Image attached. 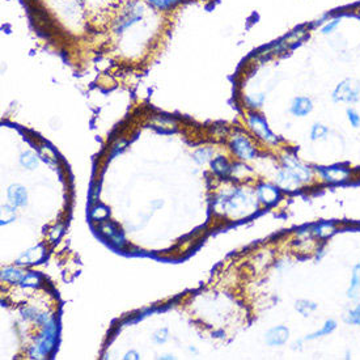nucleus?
I'll return each instance as SVG.
<instances>
[{"label":"nucleus","instance_id":"obj_17","mask_svg":"<svg viewBox=\"0 0 360 360\" xmlns=\"http://www.w3.org/2000/svg\"><path fill=\"white\" fill-rule=\"evenodd\" d=\"M211 167H212V170H214V173L216 176L223 177V178L231 176L232 165L229 164V161L227 160L224 156H217V157H215L214 160H212V163H211Z\"/></svg>","mask_w":360,"mask_h":360},{"label":"nucleus","instance_id":"obj_30","mask_svg":"<svg viewBox=\"0 0 360 360\" xmlns=\"http://www.w3.org/2000/svg\"><path fill=\"white\" fill-rule=\"evenodd\" d=\"M316 236H318L319 238L328 237L329 234L333 233V227L330 224H321L319 227H317V229L314 231Z\"/></svg>","mask_w":360,"mask_h":360},{"label":"nucleus","instance_id":"obj_4","mask_svg":"<svg viewBox=\"0 0 360 360\" xmlns=\"http://www.w3.org/2000/svg\"><path fill=\"white\" fill-rule=\"evenodd\" d=\"M56 339V328L54 319H50L45 324V329L42 334L37 338L35 345L30 350V356L32 357H41L45 355H49L54 349Z\"/></svg>","mask_w":360,"mask_h":360},{"label":"nucleus","instance_id":"obj_22","mask_svg":"<svg viewBox=\"0 0 360 360\" xmlns=\"http://www.w3.org/2000/svg\"><path fill=\"white\" fill-rule=\"evenodd\" d=\"M148 3L152 7H155L156 9L163 12L172 11L173 8H176L182 0H147Z\"/></svg>","mask_w":360,"mask_h":360},{"label":"nucleus","instance_id":"obj_6","mask_svg":"<svg viewBox=\"0 0 360 360\" xmlns=\"http://www.w3.org/2000/svg\"><path fill=\"white\" fill-rule=\"evenodd\" d=\"M229 147L232 152L237 158L244 161H249L257 156V148L254 147L253 142L248 135L243 132H236L229 139Z\"/></svg>","mask_w":360,"mask_h":360},{"label":"nucleus","instance_id":"obj_24","mask_svg":"<svg viewBox=\"0 0 360 360\" xmlns=\"http://www.w3.org/2000/svg\"><path fill=\"white\" fill-rule=\"evenodd\" d=\"M345 322L346 324H349V325L360 326V303L355 305L354 308H351V309L346 313Z\"/></svg>","mask_w":360,"mask_h":360},{"label":"nucleus","instance_id":"obj_31","mask_svg":"<svg viewBox=\"0 0 360 360\" xmlns=\"http://www.w3.org/2000/svg\"><path fill=\"white\" fill-rule=\"evenodd\" d=\"M21 314H23L24 318L27 319H37L38 317V312L34 308H27V309L21 310Z\"/></svg>","mask_w":360,"mask_h":360},{"label":"nucleus","instance_id":"obj_1","mask_svg":"<svg viewBox=\"0 0 360 360\" xmlns=\"http://www.w3.org/2000/svg\"><path fill=\"white\" fill-rule=\"evenodd\" d=\"M282 167L283 169L276 176V184L284 190H295L313 178V170L303 164L295 156H283Z\"/></svg>","mask_w":360,"mask_h":360},{"label":"nucleus","instance_id":"obj_2","mask_svg":"<svg viewBox=\"0 0 360 360\" xmlns=\"http://www.w3.org/2000/svg\"><path fill=\"white\" fill-rule=\"evenodd\" d=\"M215 208L222 214L232 216H248L257 211V201L249 198L241 189H233L229 193H223L215 202Z\"/></svg>","mask_w":360,"mask_h":360},{"label":"nucleus","instance_id":"obj_13","mask_svg":"<svg viewBox=\"0 0 360 360\" xmlns=\"http://www.w3.org/2000/svg\"><path fill=\"white\" fill-rule=\"evenodd\" d=\"M347 297L352 302H360V264L352 267L350 287L347 288Z\"/></svg>","mask_w":360,"mask_h":360},{"label":"nucleus","instance_id":"obj_26","mask_svg":"<svg viewBox=\"0 0 360 360\" xmlns=\"http://www.w3.org/2000/svg\"><path fill=\"white\" fill-rule=\"evenodd\" d=\"M212 155H214V151L211 150V148H201V150H198L194 153V158H195L196 163L205 164L206 161H208L212 157Z\"/></svg>","mask_w":360,"mask_h":360},{"label":"nucleus","instance_id":"obj_18","mask_svg":"<svg viewBox=\"0 0 360 360\" xmlns=\"http://www.w3.org/2000/svg\"><path fill=\"white\" fill-rule=\"evenodd\" d=\"M329 134H330V130H329V127L326 126V125H324V123L317 122V123H314L313 126L310 127L309 138L312 142L325 141V139L329 136Z\"/></svg>","mask_w":360,"mask_h":360},{"label":"nucleus","instance_id":"obj_29","mask_svg":"<svg viewBox=\"0 0 360 360\" xmlns=\"http://www.w3.org/2000/svg\"><path fill=\"white\" fill-rule=\"evenodd\" d=\"M39 282V276L35 274V272H29V274H25L23 278V281H21V283H23V286H30V287H34V286H37Z\"/></svg>","mask_w":360,"mask_h":360},{"label":"nucleus","instance_id":"obj_19","mask_svg":"<svg viewBox=\"0 0 360 360\" xmlns=\"http://www.w3.org/2000/svg\"><path fill=\"white\" fill-rule=\"evenodd\" d=\"M295 308L303 317H309L310 314L316 312L317 308H318V304H316L314 302H310V300L302 299L296 302Z\"/></svg>","mask_w":360,"mask_h":360},{"label":"nucleus","instance_id":"obj_11","mask_svg":"<svg viewBox=\"0 0 360 360\" xmlns=\"http://www.w3.org/2000/svg\"><path fill=\"white\" fill-rule=\"evenodd\" d=\"M100 231L101 233L105 234L108 240H110V243L115 244L117 246H123L125 244H126L122 231H121V228H118L117 224H114V223H111V222L103 223V224L100 226Z\"/></svg>","mask_w":360,"mask_h":360},{"label":"nucleus","instance_id":"obj_32","mask_svg":"<svg viewBox=\"0 0 360 360\" xmlns=\"http://www.w3.org/2000/svg\"><path fill=\"white\" fill-rule=\"evenodd\" d=\"M168 339V330L167 329H163V330H158L157 333L153 335V341L156 343H164L165 341Z\"/></svg>","mask_w":360,"mask_h":360},{"label":"nucleus","instance_id":"obj_25","mask_svg":"<svg viewBox=\"0 0 360 360\" xmlns=\"http://www.w3.org/2000/svg\"><path fill=\"white\" fill-rule=\"evenodd\" d=\"M346 117H347V121H349L350 126L352 129H359L360 127V114L357 113L355 109L352 108H347L346 109Z\"/></svg>","mask_w":360,"mask_h":360},{"label":"nucleus","instance_id":"obj_3","mask_svg":"<svg viewBox=\"0 0 360 360\" xmlns=\"http://www.w3.org/2000/svg\"><path fill=\"white\" fill-rule=\"evenodd\" d=\"M246 125L259 141L271 144V146H275V144L279 143V138L270 129L266 118L261 113H258L257 110H249V113L246 114Z\"/></svg>","mask_w":360,"mask_h":360},{"label":"nucleus","instance_id":"obj_7","mask_svg":"<svg viewBox=\"0 0 360 360\" xmlns=\"http://www.w3.org/2000/svg\"><path fill=\"white\" fill-rule=\"evenodd\" d=\"M316 172L319 178L326 184H342L350 178V169L343 165H331V167H317Z\"/></svg>","mask_w":360,"mask_h":360},{"label":"nucleus","instance_id":"obj_16","mask_svg":"<svg viewBox=\"0 0 360 360\" xmlns=\"http://www.w3.org/2000/svg\"><path fill=\"white\" fill-rule=\"evenodd\" d=\"M337 326L338 325L335 319H326V321L324 322V325H322L318 330H316L314 333L308 334L307 337H305V341H316L319 339V338L328 337V335H330V334H333L334 331H335Z\"/></svg>","mask_w":360,"mask_h":360},{"label":"nucleus","instance_id":"obj_8","mask_svg":"<svg viewBox=\"0 0 360 360\" xmlns=\"http://www.w3.org/2000/svg\"><path fill=\"white\" fill-rule=\"evenodd\" d=\"M255 193H257V199L265 206L274 205L281 198L279 188H276V186H274L271 184H266V182H262V184L258 185Z\"/></svg>","mask_w":360,"mask_h":360},{"label":"nucleus","instance_id":"obj_27","mask_svg":"<svg viewBox=\"0 0 360 360\" xmlns=\"http://www.w3.org/2000/svg\"><path fill=\"white\" fill-rule=\"evenodd\" d=\"M20 163L25 168L32 169V168H34L35 165H37V156H35L33 152H30V151H27V152L21 155Z\"/></svg>","mask_w":360,"mask_h":360},{"label":"nucleus","instance_id":"obj_5","mask_svg":"<svg viewBox=\"0 0 360 360\" xmlns=\"http://www.w3.org/2000/svg\"><path fill=\"white\" fill-rule=\"evenodd\" d=\"M331 100L337 104H355L360 101V83L352 79L342 80L333 89Z\"/></svg>","mask_w":360,"mask_h":360},{"label":"nucleus","instance_id":"obj_20","mask_svg":"<svg viewBox=\"0 0 360 360\" xmlns=\"http://www.w3.org/2000/svg\"><path fill=\"white\" fill-rule=\"evenodd\" d=\"M265 103V94L264 93H252L246 94L244 97V104L249 110H258L262 108Z\"/></svg>","mask_w":360,"mask_h":360},{"label":"nucleus","instance_id":"obj_12","mask_svg":"<svg viewBox=\"0 0 360 360\" xmlns=\"http://www.w3.org/2000/svg\"><path fill=\"white\" fill-rule=\"evenodd\" d=\"M141 16H142V7L139 8L138 3L135 2L134 6H131L127 11H125V13H123L122 17H121L119 25H118L117 28V32H119V30H123V29H127L129 27H131L132 24L136 23V21L141 18Z\"/></svg>","mask_w":360,"mask_h":360},{"label":"nucleus","instance_id":"obj_15","mask_svg":"<svg viewBox=\"0 0 360 360\" xmlns=\"http://www.w3.org/2000/svg\"><path fill=\"white\" fill-rule=\"evenodd\" d=\"M319 28L318 32L322 35H331L337 32L339 25L342 24V17L339 15L337 16H329V17H324L319 20Z\"/></svg>","mask_w":360,"mask_h":360},{"label":"nucleus","instance_id":"obj_10","mask_svg":"<svg viewBox=\"0 0 360 360\" xmlns=\"http://www.w3.org/2000/svg\"><path fill=\"white\" fill-rule=\"evenodd\" d=\"M288 337H290V330H288L287 326L278 325L267 331L265 341H266L267 345L274 347V346H283L288 341Z\"/></svg>","mask_w":360,"mask_h":360},{"label":"nucleus","instance_id":"obj_21","mask_svg":"<svg viewBox=\"0 0 360 360\" xmlns=\"http://www.w3.org/2000/svg\"><path fill=\"white\" fill-rule=\"evenodd\" d=\"M42 257H44V250H42L41 246H37V248H33V249L28 250V252L25 253L20 259H18V264L20 265L34 264V262L41 259Z\"/></svg>","mask_w":360,"mask_h":360},{"label":"nucleus","instance_id":"obj_28","mask_svg":"<svg viewBox=\"0 0 360 360\" xmlns=\"http://www.w3.org/2000/svg\"><path fill=\"white\" fill-rule=\"evenodd\" d=\"M91 215L94 220H104L109 216V211L105 206L98 205L97 207H94L93 210H92Z\"/></svg>","mask_w":360,"mask_h":360},{"label":"nucleus","instance_id":"obj_14","mask_svg":"<svg viewBox=\"0 0 360 360\" xmlns=\"http://www.w3.org/2000/svg\"><path fill=\"white\" fill-rule=\"evenodd\" d=\"M8 199L13 208L25 206L28 199L27 190H25L23 186H20V185H13V186H11V188L8 189Z\"/></svg>","mask_w":360,"mask_h":360},{"label":"nucleus","instance_id":"obj_23","mask_svg":"<svg viewBox=\"0 0 360 360\" xmlns=\"http://www.w3.org/2000/svg\"><path fill=\"white\" fill-rule=\"evenodd\" d=\"M24 274L21 270L17 269H12V267H8V269H4L2 271V279L7 282H11V283H18V282L23 281Z\"/></svg>","mask_w":360,"mask_h":360},{"label":"nucleus","instance_id":"obj_9","mask_svg":"<svg viewBox=\"0 0 360 360\" xmlns=\"http://www.w3.org/2000/svg\"><path fill=\"white\" fill-rule=\"evenodd\" d=\"M313 101L308 96H296L290 105V113L293 117L304 118L313 111Z\"/></svg>","mask_w":360,"mask_h":360}]
</instances>
